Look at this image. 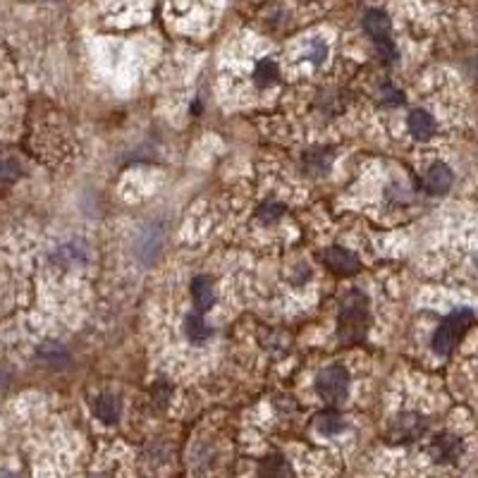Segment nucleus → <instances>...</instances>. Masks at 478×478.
<instances>
[{
    "label": "nucleus",
    "instance_id": "f257e3e1",
    "mask_svg": "<svg viewBox=\"0 0 478 478\" xmlns=\"http://www.w3.org/2000/svg\"><path fill=\"white\" fill-rule=\"evenodd\" d=\"M368 299L364 292H350L342 299L340 309V327L337 337L342 345H357L366 337L368 330Z\"/></svg>",
    "mask_w": 478,
    "mask_h": 478
},
{
    "label": "nucleus",
    "instance_id": "f03ea898",
    "mask_svg": "<svg viewBox=\"0 0 478 478\" xmlns=\"http://www.w3.org/2000/svg\"><path fill=\"white\" fill-rule=\"evenodd\" d=\"M471 320H474V313H471L469 309H459V311L449 313L433 335V350L438 354L452 352V347L457 345V340L464 335V330L471 325Z\"/></svg>",
    "mask_w": 478,
    "mask_h": 478
},
{
    "label": "nucleus",
    "instance_id": "7ed1b4c3",
    "mask_svg": "<svg viewBox=\"0 0 478 478\" xmlns=\"http://www.w3.org/2000/svg\"><path fill=\"white\" fill-rule=\"evenodd\" d=\"M316 390L327 405H337L350 395V373L345 366H327L318 373Z\"/></svg>",
    "mask_w": 478,
    "mask_h": 478
},
{
    "label": "nucleus",
    "instance_id": "20e7f679",
    "mask_svg": "<svg viewBox=\"0 0 478 478\" xmlns=\"http://www.w3.org/2000/svg\"><path fill=\"white\" fill-rule=\"evenodd\" d=\"M426 430V419L419 414H405V416H397L392 423V440L395 442H412L414 438H419V435Z\"/></svg>",
    "mask_w": 478,
    "mask_h": 478
},
{
    "label": "nucleus",
    "instance_id": "39448f33",
    "mask_svg": "<svg viewBox=\"0 0 478 478\" xmlns=\"http://www.w3.org/2000/svg\"><path fill=\"white\" fill-rule=\"evenodd\" d=\"M462 454V440L454 438V435H438L430 445V457L435 462H454L459 459Z\"/></svg>",
    "mask_w": 478,
    "mask_h": 478
},
{
    "label": "nucleus",
    "instance_id": "423d86ee",
    "mask_svg": "<svg viewBox=\"0 0 478 478\" xmlns=\"http://www.w3.org/2000/svg\"><path fill=\"white\" fill-rule=\"evenodd\" d=\"M323 261L330 265L335 273H357L359 270V258L352 254V251H347L342 247H330L325 249L323 254Z\"/></svg>",
    "mask_w": 478,
    "mask_h": 478
},
{
    "label": "nucleus",
    "instance_id": "0eeeda50",
    "mask_svg": "<svg viewBox=\"0 0 478 478\" xmlns=\"http://www.w3.org/2000/svg\"><path fill=\"white\" fill-rule=\"evenodd\" d=\"M53 261L65 265V268H74V265H81L88 261V251L81 242H70L53 251Z\"/></svg>",
    "mask_w": 478,
    "mask_h": 478
},
{
    "label": "nucleus",
    "instance_id": "6e6552de",
    "mask_svg": "<svg viewBox=\"0 0 478 478\" xmlns=\"http://www.w3.org/2000/svg\"><path fill=\"white\" fill-rule=\"evenodd\" d=\"M161 247H163V232L158 228H146L139 239V249H136V254H139L141 261L151 263V261H156V256L161 254Z\"/></svg>",
    "mask_w": 478,
    "mask_h": 478
},
{
    "label": "nucleus",
    "instance_id": "1a4fd4ad",
    "mask_svg": "<svg viewBox=\"0 0 478 478\" xmlns=\"http://www.w3.org/2000/svg\"><path fill=\"white\" fill-rule=\"evenodd\" d=\"M191 297H194V304L196 309L201 313L208 311L210 306L215 302V290H213V283H210V278L206 275H199L191 280Z\"/></svg>",
    "mask_w": 478,
    "mask_h": 478
},
{
    "label": "nucleus",
    "instance_id": "9d476101",
    "mask_svg": "<svg viewBox=\"0 0 478 478\" xmlns=\"http://www.w3.org/2000/svg\"><path fill=\"white\" fill-rule=\"evenodd\" d=\"M409 134L419 141H428L435 134V120L426 111H414L409 115Z\"/></svg>",
    "mask_w": 478,
    "mask_h": 478
},
{
    "label": "nucleus",
    "instance_id": "9b49d317",
    "mask_svg": "<svg viewBox=\"0 0 478 478\" xmlns=\"http://www.w3.org/2000/svg\"><path fill=\"white\" fill-rule=\"evenodd\" d=\"M364 31L373 41L387 39L390 36V19H387V15L382 10H368L364 15Z\"/></svg>",
    "mask_w": 478,
    "mask_h": 478
},
{
    "label": "nucleus",
    "instance_id": "f8f14e48",
    "mask_svg": "<svg viewBox=\"0 0 478 478\" xmlns=\"http://www.w3.org/2000/svg\"><path fill=\"white\" fill-rule=\"evenodd\" d=\"M184 335H187L189 342L203 345L210 335H213V330H210V325L199 316V313H189V316L184 318Z\"/></svg>",
    "mask_w": 478,
    "mask_h": 478
},
{
    "label": "nucleus",
    "instance_id": "ddd939ff",
    "mask_svg": "<svg viewBox=\"0 0 478 478\" xmlns=\"http://www.w3.org/2000/svg\"><path fill=\"white\" fill-rule=\"evenodd\" d=\"M93 414L98 416L101 421L115 423L122 414V405L115 395H101V397L93 400Z\"/></svg>",
    "mask_w": 478,
    "mask_h": 478
},
{
    "label": "nucleus",
    "instance_id": "4468645a",
    "mask_svg": "<svg viewBox=\"0 0 478 478\" xmlns=\"http://www.w3.org/2000/svg\"><path fill=\"white\" fill-rule=\"evenodd\" d=\"M426 187L428 191H433V194H445V191L452 187V173H449V168L442 166V163H435L426 175Z\"/></svg>",
    "mask_w": 478,
    "mask_h": 478
},
{
    "label": "nucleus",
    "instance_id": "2eb2a0df",
    "mask_svg": "<svg viewBox=\"0 0 478 478\" xmlns=\"http://www.w3.org/2000/svg\"><path fill=\"white\" fill-rule=\"evenodd\" d=\"M39 359L46 361L48 366H63L70 359V354L60 342H44L39 347Z\"/></svg>",
    "mask_w": 478,
    "mask_h": 478
},
{
    "label": "nucleus",
    "instance_id": "dca6fc26",
    "mask_svg": "<svg viewBox=\"0 0 478 478\" xmlns=\"http://www.w3.org/2000/svg\"><path fill=\"white\" fill-rule=\"evenodd\" d=\"M278 77H280V70H278V65L273 63V60H261V63L256 65V70H254L256 86L268 88V86L275 84Z\"/></svg>",
    "mask_w": 478,
    "mask_h": 478
},
{
    "label": "nucleus",
    "instance_id": "f3484780",
    "mask_svg": "<svg viewBox=\"0 0 478 478\" xmlns=\"http://www.w3.org/2000/svg\"><path fill=\"white\" fill-rule=\"evenodd\" d=\"M316 428L323 435H337L345 430V421L337 414H320L316 419Z\"/></svg>",
    "mask_w": 478,
    "mask_h": 478
},
{
    "label": "nucleus",
    "instance_id": "a211bd4d",
    "mask_svg": "<svg viewBox=\"0 0 478 478\" xmlns=\"http://www.w3.org/2000/svg\"><path fill=\"white\" fill-rule=\"evenodd\" d=\"M306 58L311 60L313 65L320 67L327 60V44L323 39H311L309 46H306Z\"/></svg>",
    "mask_w": 478,
    "mask_h": 478
},
{
    "label": "nucleus",
    "instance_id": "6ab92c4d",
    "mask_svg": "<svg viewBox=\"0 0 478 478\" xmlns=\"http://www.w3.org/2000/svg\"><path fill=\"white\" fill-rule=\"evenodd\" d=\"M375 51H378V56H382L387 60V63H395V58H397V48L392 46L390 36L387 39H378L375 41Z\"/></svg>",
    "mask_w": 478,
    "mask_h": 478
},
{
    "label": "nucleus",
    "instance_id": "aec40b11",
    "mask_svg": "<svg viewBox=\"0 0 478 478\" xmlns=\"http://www.w3.org/2000/svg\"><path fill=\"white\" fill-rule=\"evenodd\" d=\"M261 471L263 474H292V469H290V464H285L280 457H273V459H268L261 467Z\"/></svg>",
    "mask_w": 478,
    "mask_h": 478
},
{
    "label": "nucleus",
    "instance_id": "412c9836",
    "mask_svg": "<svg viewBox=\"0 0 478 478\" xmlns=\"http://www.w3.org/2000/svg\"><path fill=\"white\" fill-rule=\"evenodd\" d=\"M405 101V96H402L397 88H392V86H385L382 88V103H387V106H397V103H402Z\"/></svg>",
    "mask_w": 478,
    "mask_h": 478
},
{
    "label": "nucleus",
    "instance_id": "4be33fe9",
    "mask_svg": "<svg viewBox=\"0 0 478 478\" xmlns=\"http://www.w3.org/2000/svg\"><path fill=\"white\" fill-rule=\"evenodd\" d=\"M283 215V208L275 206V203H270V206H263L261 208V218L263 220H275V218Z\"/></svg>",
    "mask_w": 478,
    "mask_h": 478
}]
</instances>
